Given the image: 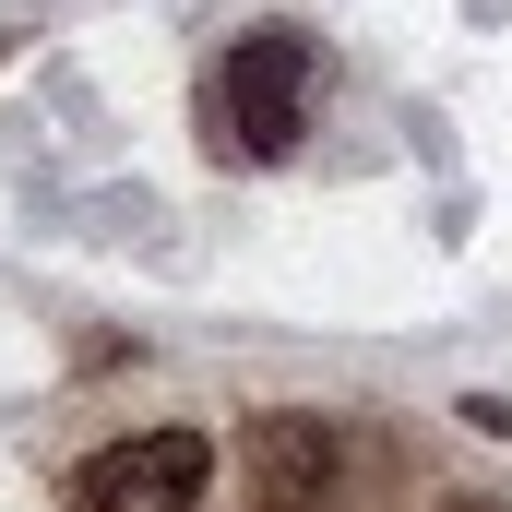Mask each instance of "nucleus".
Instances as JSON below:
<instances>
[{"mask_svg":"<svg viewBox=\"0 0 512 512\" xmlns=\"http://www.w3.org/2000/svg\"><path fill=\"white\" fill-rule=\"evenodd\" d=\"M334 477H346V453H334V417H262L251 429V501L262 512H322L334 501Z\"/></svg>","mask_w":512,"mask_h":512,"instance_id":"3","label":"nucleus"},{"mask_svg":"<svg viewBox=\"0 0 512 512\" xmlns=\"http://www.w3.org/2000/svg\"><path fill=\"white\" fill-rule=\"evenodd\" d=\"M453 512H501V501H453Z\"/></svg>","mask_w":512,"mask_h":512,"instance_id":"4","label":"nucleus"},{"mask_svg":"<svg viewBox=\"0 0 512 512\" xmlns=\"http://www.w3.org/2000/svg\"><path fill=\"white\" fill-rule=\"evenodd\" d=\"M203 489H215V441L203 429H131L72 477V512H191Z\"/></svg>","mask_w":512,"mask_h":512,"instance_id":"2","label":"nucleus"},{"mask_svg":"<svg viewBox=\"0 0 512 512\" xmlns=\"http://www.w3.org/2000/svg\"><path fill=\"white\" fill-rule=\"evenodd\" d=\"M298 131H310V36L298 24H262V36H239L215 60V84H203V143L239 155V167H274Z\"/></svg>","mask_w":512,"mask_h":512,"instance_id":"1","label":"nucleus"}]
</instances>
